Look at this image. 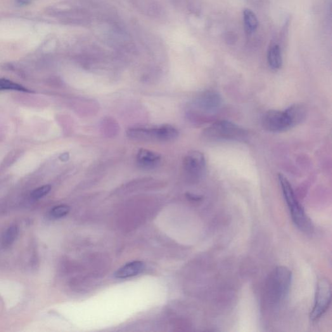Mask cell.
Here are the masks:
<instances>
[{
    "instance_id": "cell-1",
    "label": "cell",
    "mask_w": 332,
    "mask_h": 332,
    "mask_svg": "<svg viewBox=\"0 0 332 332\" xmlns=\"http://www.w3.org/2000/svg\"><path fill=\"white\" fill-rule=\"evenodd\" d=\"M292 273L284 266H279L272 270L266 282V295L272 305L282 302L288 295L290 290Z\"/></svg>"
},
{
    "instance_id": "cell-2",
    "label": "cell",
    "mask_w": 332,
    "mask_h": 332,
    "mask_svg": "<svg viewBox=\"0 0 332 332\" xmlns=\"http://www.w3.org/2000/svg\"><path fill=\"white\" fill-rule=\"evenodd\" d=\"M278 177L282 193L288 206L294 224L300 231L305 233H310L314 229L312 223L296 199L292 186L284 175L279 174Z\"/></svg>"
},
{
    "instance_id": "cell-3",
    "label": "cell",
    "mask_w": 332,
    "mask_h": 332,
    "mask_svg": "<svg viewBox=\"0 0 332 332\" xmlns=\"http://www.w3.org/2000/svg\"><path fill=\"white\" fill-rule=\"evenodd\" d=\"M203 136L212 141H244L247 139V131L243 128L228 121H218L203 132Z\"/></svg>"
},
{
    "instance_id": "cell-4",
    "label": "cell",
    "mask_w": 332,
    "mask_h": 332,
    "mask_svg": "<svg viewBox=\"0 0 332 332\" xmlns=\"http://www.w3.org/2000/svg\"><path fill=\"white\" fill-rule=\"evenodd\" d=\"M130 139L141 141L168 142L174 141L179 136V131L170 125L153 128H131L127 130Z\"/></svg>"
},
{
    "instance_id": "cell-5",
    "label": "cell",
    "mask_w": 332,
    "mask_h": 332,
    "mask_svg": "<svg viewBox=\"0 0 332 332\" xmlns=\"http://www.w3.org/2000/svg\"><path fill=\"white\" fill-rule=\"evenodd\" d=\"M331 285L328 280L323 279L318 282L314 308L310 314L311 321L319 319L328 310L331 302Z\"/></svg>"
},
{
    "instance_id": "cell-6",
    "label": "cell",
    "mask_w": 332,
    "mask_h": 332,
    "mask_svg": "<svg viewBox=\"0 0 332 332\" xmlns=\"http://www.w3.org/2000/svg\"><path fill=\"white\" fill-rule=\"evenodd\" d=\"M262 125L265 130L272 132L287 131L293 127L285 110L267 111L263 116Z\"/></svg>"
},
{
    "instance_id": "cell-7",
    "label": "cell",
    "mask_w": 332,
    "mask_h": 332,
    "mask_svg": "<svg viewBox=\"0 0 332 332\" xmlns=\"http://www.w3.org/2000/svg\"><path fill=\"white\" fill-rule=\"evenodd\" d=\"M185 174L189 179H201L206 172V160L202 153L198 151L189 152L183 160Z\"/></svg>"
},
{
    "instance_id": "cell-8",
    "label": "cell",
    "mask_w": 332,
    "mask_h": 332,
    "mask_svg": "<svg viewBox=\"0 0 332 332\" xmlns=\"http://www.w3.org/2000/svg\"><path fill=\"white\" fill-rule=\"evenodd\" d=\"M197 105L205 113L216 112L222 105V98L219 93L213 91H207L199 95L196 100Z\"/></svg>"
},
{
    "instance_id": "cell-9",
    "label": "cell",
    "mask_w": 332,
    "mask_h": 332,
    "mask_svg": "<svg viewBox=\"0 0 332 332\" xmlns=\"http://www.w3.org/2000/svg\"><path fill=\"white\" fill-rule=\"evenodd\" d=\"M137 164L144 169H153L160 163L161 156L155 152L148 149H140L137 155Z\"/></svg>"
},
{
    "instance_id": "cell-10",
    "label": "cell",
    "mask_w": 332,
    "mask_h": 332,
    "mask_svg": "<svg viewBox=\"0 0 332 332\" xmlns=\"http://www.w3.org/2000/svg\"><path fill=\"white\" fill-rule=\"evenodd\" d=\"M145 269V264L141 261H134L120 268L116 271L115 276L117 279H127L141 273Z\"/></svg>"
},
{
    "instance_id": "cell-11",
    "label": "cell",
    "mask_w": 332,
    "mask_h": 332,
    "mask_svg": "<svg viewBox=\"0 0 332 332\" xmlns=\"http://www.w3.org/2000/svg\"><path fill=\"white\" fill-rule=\"evenodd\" d=\"M293 127L300 124L307 118V108L302 104H294L285 110Z\"/></svg>"
},
{
    "instance_id": "cell-12",
    "label": "cell",
    "mask_w": 332,
    "mask_h": 332,
    "mask_svg": "<svg viewBox=\"0 0 332 332\" xmlns=\"http://www.w3.org/2000/svg\"><path fill=\"white\" fill-rule=\"evenodd\" d=\"M267 62L272 70H278L282 67V51L278 44H274L270 46L267 51Z\"/></svg>"
},
{
    "instance_id": "cell-13",
    "label": "cell",
    "mask_w": 332,
    "mask_h": 332,
    "mask_svg": "<svg viewBox=\"0 0 332 332\" xmlns=\"http://www.w3.org/2000/svg\"><path fill=\"white\" fill-rule=\"evenodd\" d=\"M243 23L246 33L251 35L257 31L258 20L255 13L251 9H245L243 12Z\"/></svg>"
},
{
    "instance_id": "cell-14",
    "label": "cell",
    "mask_w": 332,
    "mask_h": 332,
    "mask_svg": "<svg viewBox=\"0 0 332 332\" xmlns=\"http://www.w3.org/2000/svg\"><path fill=\"white\" fill-rule=\"evenodd\" d=\"M19 227L17 225H13L9 227L4 232L2 237V244L6 247L13 245L14 242L17 239L19 235Z\"/></svg>"
},
{
    "instance_id": "cell-15",
    "label": "cell",
    "mask_w": 332,
    "mask_h": 332,
    "mask_svg": "<svg viewBox=\"0 0 332 332\" xmlns=\"http://www.w3.org/2000/svg\"><path fill=\"white\" fill-rule=\"evenodd\" d=\"M15 91L23 92H32L30 90L23 87L22 85L11 81L8 79H0V91Z\"/></svg>"
},
{
    "instance_id": "cell-16",
    "label": "cell",
    "mask_w": 332,
    "mask_h": 332,
    "mask_svg": "<svg viewBox=\"0 0 332 332\" xmlns=\"http://www.w3.org/2000/svg\"><path fill=\"white\" fill-rule=\"evenodd\" d=\"M70 208L68 206L65 205H61L54 206L52 208L50 214L52 217L54 218H62L66 216L70 212Z\"/></svg>"
},
{
    "instance_id": "cell-17",
    "label": "cell",
    "mask_w": 332,
    "mask_h": 332,
    "mask_svg": "<svg viewBox=\"0 0 332 332\" xmlns=\"http://www.w3.org/2000/svg\"><path fill=\"white\" fill-rule=\"evenodd\" d=\"M51 189L50 185H44V186H40L32 192V198L35 200L44 198L49 193Z\"/></svg>"
},
{
    "instance_id": "cell-18",
    "label": "cell",
    "mask_w": 332,
    "mask_h": 332,
    "mask_svg": "<svg viewBox=\"0 0 332 332\" xmlns=\"http://www.w3.org/2000/svg\"><path fill=\"white\" fill-rule=\"evenodd\" d=\"M68 158L69 156L68 153H64L63 155H61L60 157H59L62 161H66L68 160Z\"/></svg>"
}]
</instances>
